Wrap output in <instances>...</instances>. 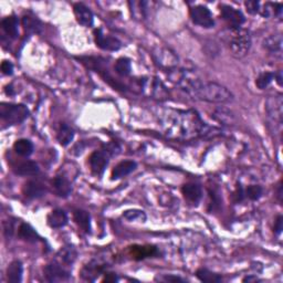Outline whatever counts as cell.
Listing matches in <instances>:
<instances>
[{
	"label": "cell",
	"mask_w": 283,
	"mask_h": 283,
	"mask_svg": "<svg viewBox=\"0 0 283 283\" xmlns=\"http://www.w3.org/2000/svg\"><path fill=\"white\" fill-rule=\"evenodd\" d=\"M190 18L195 25L202 28H212L215 26V20L212 13L206 6L198 4L190 9Z\"/></svg>",
	"instance_id": "cell-7"
},
{
	"label": "cell",
	"mask_w": 283,
	"mask_h": 283,
	"mask_svg": "<svg viewBox=\"0 0 283 283\" xmlns=\"http://www.w3.org/2000/svg\"><path fill=\"white\" fill-rule=\"evenodd\" d=\"M29 116V110L23 104H11L2 103L0 106V117L2 123L8 125H17L26 121Z\"/></svg>",
	"instance_id": "cell-4"
},
{
	"label": "cell",
	"mask_w": 283,
	"mask_h": 283,
	"mask_svg": "<svg viewBox=\"0 0 283 283\" xmlns=\"http://www.w3.org/2000/svg\"><path fill=\"white\" fill-rule=\"evenodd\" d=\"M1 27L3 31L6 34L12 38V39H16L19 36V20L16 16H8L6 18L2 19L1 21Z\"/></svg>",
	"instance_id": "cell-21"
},
{
	"label": "cell",
	"mask_w": 283,
	"mask_h": 283,
	"mask_svg": "<svg viewBox=\"0 0 283 283\" xmlns=\"http://www.w3.org/2000/svg\"><path fill=\"white\" fill-rule=\"evenodd\" d=\"M273 80H275V73L273 72H262L259 74V77L256 80V86L258 89L263 90L269 87Z\"/></svg>",
	"instance_id": "cell-35"
},
{
	"label": "cell",
	"mask_w": 283,
	"mask_h": 283,
	"mask_svg": "<svg viewBox=\"0 0 283 283\" xmlns=\"http://www.w3.org/2000/svg\"><path fill=\"white\" fill-rule=\"evenodd\" d=\"M23 267L20 261H12L7 268V279L11 283H19L22 280Z\"/></svg>",
	"instance_id": "cell-24"
},
{
	"label": "cell",
	"mask_w": 283,
	"mask_h": 283,
	"mask_svg": "<svg viewBox=\"0 0 283 283\" xmlns=\"http://www.w3.org/2000/svg\"><path fill=\"white\" fill-rule=\"evenodd\" d=\"M262 192L263 189L261 186L259 185H250L246 188V190H244V195H246L247 198H249L250 200H258L259 198L262 196Z\"/></svg>",
	"instance_id": "cell-37"
},
{
	"label": "cell",
	"mask_w": 283,
	"mask_h": 283,
	"mask_svg": "<svg viewBox=\"0 0 283 283\" xmlns=\"http://www.w3.org/2000/svg\"><path fill=\"white\" fill-rule=\"evenodd\" d=\"M15 173L20 176H35L39 173V166L35 162L26 160L15 167Z\"/></svg>",
	"instance_id": "cell-23"
},
{
	"label": "cell",
	"mask_w": 283,
	"mask_h": 283,
	"mask_svg": "<svg viewBox=\"0 0 283 283\" xmlns=\"http://www.w3.org/2000/svg\"><path fill=\"white\" fill-rule=\"evenodd\" d=\"M114 69H115V72L119 75H121V77H127V75H130L131 71H132L131 60L127 58H120L115 62Z\"/></svg>",
	"instance_id": "cell-32"
},
{
	"label": "cell",
	"mask_w": 283,
	"mask_h": 283,
	"mask_svg": "<svg viewBox=\"0 0 283 283\" xmlns=\"http://www.w3.org/2000/svg\"><path fill=\"white\" fill-rule=\"evenodd\" d=\"M18 236H19V238L27 242H36L38 241V239H39L36 230L28 224L20 225V227H19V230H18Z\"/></svg>",
	"instance_id": "cell-27"
},
{
	"label": "cell",
	"mask_w": 283,
	"mask_h": 283,
	"mask_svg": "<svg viewBox=\"0 0 283 283\" xmlns=\"http://www.w3.org/2000/svg\"><path fill=\"white\" fill-rule=\"evenodd\" d=\"M73 217L75 223H77V225L84 231V233L87 234L91 233V217H90V214L88 211L78 209L74 211Z\"/></svg>",
	"instance_id": "cell-22"
},
{
	"label": "cell",
	"mask_w": 283,
	"mask_h": 283,
	"mask_svg": "<svg viewBox=\"0 0 283 283\" xmlns=\"http://www.w3.org/2000/svg\"><path fill=\"white\" fill-rule=\"evenodd\" d=\"M153 59L158 68L168 71V72L176 69L179 63L178 55L172 49L166 48V47H158L155 49L153 52Z\"/></svg>",
	"instance_id": "cell-6"
},
{
	"label": "cell",
	"mask_w": 283,
	"mask_h": 283,
	"mask_svg": "<svg viewBox=\"0 0 283 283\" xmlns=\"http://www.w3.org/2000/svg\"><path fill=\"white\" fill-rule=\"evenodd\" d=\"M74 138V131L72 127L68 124L62 123L59 127L58 134H56V140H58L59 144L62 146H68L71 142L73 141Z\"/></svg>",
	"instance_id": "cell-25"
},
{
	"label": "cell",
	"mask_w": 283,
	"mask_h": 283,
	"mask_svg": "<svg viewBox=\"0 0 283 283\" xmlns=\"http://www.w3.org/2000/svg\"><path fill=\"white\" fill-rule=\"evenodd\" d=\"M52 187L55 194L59 197L67 198L72 192V186L67 178L63 176H56L52 181Z\"/></svg>",
	"instance_id": "cell-19"
},
{
	"label": "cell",
	"mask_w": 283,
	"mask_h": 283,
	"mask_svg": "<svg viewBox=\"0 0 283 283\" xmlns=\"http://www.w3.org/2000/svg\"><path fill=\"white\" fill-rule=\"evenodd\" d=\"M282 229H283V218L282 216H279L276 220V224H275V233L279 236L282 233Z\"/></svg>",
	"instance_id": "cell-40"
},
{
	"label": "cell",
	"mask_w": 283,
	"mask_h": 283,
	"mask_svg": "<svg viewBox=\"0 0 283 283\" xmlns=\"http://www.w3.org/2000/svg\"><path fill=\"white\" fill-rule=\"evenodd\" d=\"M168 77L173 83L196 100L217 104L234 100V94L227 88L216 82L202 81L191 70L176 68L169 72Z\"/></svg>",
	"instance_id": "cell-1"
},
{
	"label": "cell",
	"mask_w": 283,
	"mask_h": 283,
	"mask_svg": "<svg viewBox=\"0 0 283 283\" xmlns=\"http://www.w3.org/2000/svg\"><path fill=\"white\" fill-rule=\"evenodd\" d=\"M4 234H6L7 238H11V236L13 234V226L10 221H9L6 226H4Z\"/></svg>",
	"instance_id": "cell-42"
},
{
	"label": "cell",
	"mask_w": 283,
	"mask_h": 283,
	"mask_svg": "<svg viewBox=\"0 0 283 283\" xmlns=\"http://www.w3.org/2000/svg\"><path fill=\"white\" fill-rule=\"evenodd\" d=\"M104 270V267L98 265V263H92V265H88L86 268L83 269L82 271V277L86 280L93 281L96 277H98L100 273Z\"/></svg>",
	"instance_id": "cell-30"
},
{
	"label": "cell",
	"mask_w": 283,
	"mask_h": 283,
	"mask_svg": "<svg viewBox=\"0 0 283 283\" xmlns=\"http://www.w3.org/2000/svg\"><path fill=\"white\" fill-rule=\"evenodd\" d=\"M160 123L168 138L176 140H192L209 133L200 115L194 110H169L160 116Z\"/></svg>",
	"instance_id": "cell-2"
},
{
	"label": "cell",
	"mask_w": 283,
	"mask_h": 283,
	"mask_svg": "<svg viewBox=\"0 0 283 283\" xmlns=\"http://www.w3.org/2000/svg\"><path fill=\"white\" fill-rule=\"evenodd\" d=\"M77 256H78L77 250H75L73 247H70V246L62 248L58 253L60 262L63 263V265H67V266L72 265V263L75 261V259H77Z\"/></svg>",
	"instance_id": "cell-28"
},
{
	"label": "cell",
	"mask_w": 283,
	"mask_h": 283,
	"mask_svg": "<svg viewBox=\"0 0 283 283\" xmlns=\"http://www.w3.org/2000/svg\"><path fill=\"white\" fill-rule=\"evenodd\" d=\"M45 276L49 282H64L70 280V272L61 262H51L45 268Z\"/></svg>",
	"instance_id": "cell-8"
},
{
	"label": "cell",
	"mask_w": 283,
	"mask_h": 283,
	"mask_svg": "<svg viewBox=\"0 0 283 283\" xmlns=\"http://www.w3.org/2000/svg\"><path fill=\"white\" fill-rule=\"evenodd\" d=\"M228 46L236 58H243L251 48V36L244 28H230L228 31Z\"/></svg>",
	"instance_id": "cell-3"
},
{
	"label": "cell",
	"mask_w": 283,
	"mask_h": 283,
	"mask_svg": "<svg viewBox=\"0 0 283 283\" xmlns=\"http://www.w3.org/2000/svg\"><path fill=\"white\" fill-rule=\"evenodd\" d=\"M196 276L201 282L217 283V282L223 281V278H221V276L217 275V273L211 272L208 270V269H204V268H201V269H199V270H197Z\"/></svg>",
	"instance_id": "cell-29"
},
{
	"label": "cell",
	"mask_w": 283,
	"mask_h": 283,
	"mask_svg": "<svg viewBox=\"0 0 283 283\" xmlns=\"http://www.w3.org/2000/svg\"><path fill=\"white\" fill-rule=\"evenodd\" d=\"M250 282V281H258V278L256 277H247L243 279V282Z\"/></svg>",
	"instance_id": "cell-44"
},
{
	"label": "cell",
	"mask_w": 283,
	"mask_h": 283,
	"mask_svg": "<svg viewBox=\"0 0 283 283\" xmlns=\"http://www.w3.org/2000/svg\"><path fill=\"white\" fill-rule=\"evenodd\" d=\"M283 11V4L280 2H268L262 9L263 17H280Z\"/></svg>",
	"instance_id": "cell-31"
},
{
	"label": "cell",
	"mask_w": 283,
	"mask_h": 283,
	"mask_svg": "<svg viewBox=\"0 0 283 283\" xmlns=\"http://www.w3.org/2000/svg\"><path fill=\"white\" fill-rule=\"evenodd\" d=\"M162 280L165 282H185L183 278L176 276H165Z\"/></svg>",
	"instance_id": "cell-41"
},
{
	"label": "cell",
	"mask_w": 283,
	"mask_h": 283,
	"mask_svg": "<svg viewBox=\"0 0 283 283\" xmlns=\"http://www.w3.org/2000/svg\"><path fill=\"white\" fill-rule=\"evenodd\" d=\"M104 281L105 282H115V281H117V278L114 273H107V275L105 276Z\"/></svg>",
	"instance_id": "cell-43"
},
{
	"label": "cell",
	"mask_w": 283,
	"mask_h": 283,
	"mask_svg": "<svg viewBox=\"0 0 283 283\" xmlns=\"http://www.w3.org/2000/svg\"><path fill=\"white\" fill-rule=\"evenodd\" d=\"M108 154L105 150H95L89 157V163L91 171L95 175H102L108 164Z\"/></svg>",
	"instance_id": "cell-12"
},
{
	"label": "cell",
	"mask_w": 283,
	"mask_h": 283,
	"mask_svg": "<svg viewBox=\"0 0 283 283\" xmlns=\"http://www.w3.org/2000/svg\"><path fill=\"white\" fill-rule=\"evenodd\" d=\"M136 167H138V164H136V162H134V160H124V162H121L113 168L111 177L113 181L121 179L127 175H130L131 173H133Z\"/></svg>",
	"instance_id": "cell-16"
},
{
	"label": "cell",
	"mask_w": 283,
	"mask_h": 283,
	"mask_svg": "<svg viewBox=\"0 0 283 283\" xmlns=\"http://www.w3.org/2000/svg\"><path fill=\"white\" fill-rule=\"evenodd\" d=\"M94 40L98 48L103 50L117 51L122 48V42L117 38L105 35L102 29H96L94 31Z\"/></svg>",
	"instance_id": "cell-10"
},
{
	"label": "cell",
	"mask_w": 283,
	"mask_h": 283,
	"mask_svg": "<svg viewBox=\"0 0 283 283\" xmlns=\"http://www.w3.org/2000/svg\"><path fill=\"white\" fill-rule=\"evenodd\" d=\"M1 71L3 74L11 75L13 73V64L10 62V61L4 60L1 63Z\"/></svg>",
	"instance_id": "cell-39"
},
{
	"label": "cell",
	"mask_w": 283,
	"mask_h": 283,
	"mask_svg": "<svg viewBox=\"0 0 283 283\" xmlns=\"http://www.w3.org/2000/svg\"><path fill=\"white\" fill-rule=\"evenodd\" d=\"M266 111L268 115L278 123H282L283 119V98L281 94L269 96L266 101Z\"/></svg>",
	"instance_id": "cell-11"
},
{
	"label": "cell",
	"mask_w": 283,
	"mask_h": 283,
	"mask_svg": "<svg viewBox=\"0 0 283 283\" xmlns=\"http://www.w3.org/2000/svg\"><path fill=\"white\" fill-rule=\"evenodd\" d=\"M46 187L44 184L38 181H29L23 184L22 194L28 199H38L46 194Z\"/></svg>",
	"instance_id": "cell-14"
},
{
	"label": "cell",
	"mask_w": 283,
	"mask_h": 283,
	"mask_svg": "<svg viewBox=\"0 0 283 283\" xmlns=\"http://www.w3.org/2000/svg\"><path fill=\"white\" fill-rule=\"evenodd\" d=\"M155 253H156V249L153 247H133L132 249V254L135 259H144L154 256Z\"/></svg>",
	"instance_id": "cell-33"
},
{
	"label": "cell",
	"mask_w": 283,
	"mask_h": 283,
	"mask_svg": "<svg viewBox=\"0 0 283 283\" xmlns=\"http://www.w3.org/2000/svg\"><path fill=\"white\" fill-rule=\"evenodd\" d=\"M142 91L156 100L165 101L169 98V91L158 78H144L139 81Z\"/></svg>",
	"instance_id": "cell-5"
},
{
	"label": "cell",
	"mask_w": 283,
	"mask_h": 283,
	"mask_svg": "<svg viewBox=\"0 0 283 283\" xmlns=\"http://www.w3.org/2000/svg\"><path fill=\"white\" fill-rule=\"evenodd\" d=\"M244 6L247 8V11L251 15H256L257 12L260 11V2L258 1H246Z\"/></svg>",
	"instance_id": "cell-38"
},
{
	"label": "cell",
	"mask_w": 283,
	"mask_h": 283,
	"mask_svg": "<svg viewBox=\"0 0 283 283\" xmlns=\"http://www.w3.org/2000/svg\"><path fill=\"white\" fill-rule=\"evenodd\" d=\"M22 27L27 34L30 35H38L41 34L42 29H44V25L40 21V19L36 17L32 13H27L22 17Z\"/></svg>",
	"instance_id": "cell-15"
},
{
	"label": "cell",
	"mask_w": 283,
	"mask_h": 283,
	"mask_svg": "<svg viewBox=\"0 0 283 283\" xmlns=\"http://www.w3.org/2000/svg\"><path fill=\"white\" fill-rule=\"evenodd\" d=\"M220 13L224 20L228 23L230 28H239L241 27L246 18H244L243 13L228 4H221L220 6Z\"/></svg>",
	"instance_id": "cell-9"
},
{
	"label": "cell",
	"mask_w": 283,
	"mask_h": 283,
	"mask_svg": "<svg viewBox=\"0 0 283 283\" xmlns=\"http://www.w3.org/2000/svg\"><path fill=\"white\" fill-rule=\"evenodd\" d=\"M214 116L216 117V120H218L221 123H224L226 125H231L235 122L234 115L227 110H225V108H219V110H217Z\"/></svg>",
	"instance_id": "cell-36"
},
{
	"label": "cell",
	"mask_w": 283,
	"mask_h": 283,
	"mask_svg": "<svg viewBox=\"0 0 283 283\" xmlns=\"http://www.w3.org/2000/svg\"><path fill=\"white\" fill-rule=\"evenodd\" d=\"M263 48L267 49L269 52L275 54L281 58L282 55V49H283V42H282V36L281 35H271L267 37L262 42Z\"/></svg>",
	"instance_id": "cell-18"
},
{
	"label": "cell",
	"mask_w": 283,
	"mask_h": 283,
	"mask_svg": "<svg viewBox=\"0 0 283 283\" xmlns=\"http://www.w3.org/2000/svg\"><path fill=\"white\" fill-rule=\"evenodd\" d=\"M123 217L129 221H139V223H145L146 214L140 209H130L124 211Z\"/></svg>",
	"instance_id": "cell-34"
},
{
	"label": "cell",
	"mask_w": 283,
	"mask_h": 283,
	"mask_svg": "<svg viewBox=\"0 0 283 283\" xmlns=\"http://www.w3.org/2000/svg\"><path fill=\"white\" fill-rule=\"evenodd\" d=\"M47 221L51 228H62L68 223V216L62 209H54L48 215Z\"/></svg>",
	"instance_id": "cell-20"
},
{
	"label": "cell",
	"mask_w": 283,
	"mask_h": 283,
	"mask_svg": "<svg viewBox=\"0 0 283 283\" xmlns=\"http://www.w3.org/2000/svg\"><path fill=\"white\" fill-rule=\"evenodd\" d=\"M182 191L184 197L186 198V200H188L194 205H197L202 197L201 187L195 183L185 184L182 188Z\"/></svg>",
	"instance_id": "cell-17"
},
{
	"label": "cell",
	"mask_w": 283,
	"mask_h": 283,
	"mask_svg": "<svg viewBox=\"0 0 283 283\" xmlns=\"http://www.w3.org/2000/svg\"><path fill=\"white\" fill-rule=\"evenodd\" d=\"M74 16L77 21L83 27H91L94 22V16L92 11L90 10L86 4L83 3H75L73 7Z\"/></svg>",
	"instance_id": "cell-13"
},
{
	"label": "cell",
	"mask_w": 283,
	"mask_h": 283,
	"mask_svg": "<svg viewBox=\"0 0 283 283\" xmlns=\"http://www.w3.org/2000/svg\"><path fill=\"white\" fill-rule=\"evenodd\" d=\"M13 150H15L19 156L28 157L34 152V144H32L29 140L26 139L18 140L15 145H13Z\"/></svg>",
	"instance_id": "cell-26"
}]
</instances>
